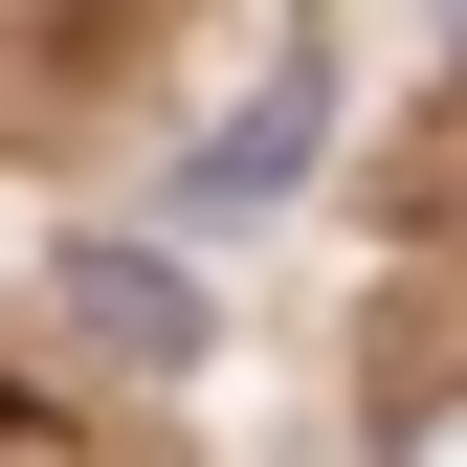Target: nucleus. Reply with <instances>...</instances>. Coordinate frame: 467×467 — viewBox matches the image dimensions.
<instances>
[{
  "mask_svg": "<svg viewBox=\"0 0 467 467\" xmlns=\"http://www.w3.org/2000/svg\"><path fill=\"white\" fill-rule=\"evenodd\" d=\"M45 312H67L89 357H134V379L201 357V267H156V245H67V267H45Z\"/></svg>",
  "mask_w": 467,
  "mask_h": 467,
  "instance_id": "1",
  "label": "nucleus"
},
{
  "mask_svg": "<svg viewBox=\"0 0 467 467\" xmlns=\"http://www.w3.org/2000/svg\"><path fill=\"white\" fill-rule=\"evenodd\" d=\"M312 134H334V89H267V111H223V134L179 156V223H245V201H289V179H312Z\"/></svg>",
  "mask_w": 467,
  "mask_h": 467,
  "instance_id": "2",
  "label": "nucleus"
},
{
  "mask_svg": "<svg viewBox=\"0 0 467 467\" xmlns=\"http://www.w3.org/2000/svg\"><path fill=\"white\" fill-rule=\"evenodd\" d=\"M400 467H467V400H423V423H400Z\"/></svg>",
  "mask_w": 467,
  "mask_h": 467,
  "instance_id": "3",
  "label": "nucleus"
}]
</instances>
